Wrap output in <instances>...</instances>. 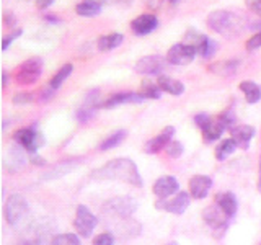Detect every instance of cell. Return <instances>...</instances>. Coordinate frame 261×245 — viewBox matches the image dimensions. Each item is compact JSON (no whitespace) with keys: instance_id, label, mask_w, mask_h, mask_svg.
Returning a JSON list of instances; mask_svg holds the SVG:
<instances>
[{"instance_id":"cell-5","label":"cell","mask_w":261,"mask_h":245,"mask_svg":"<svg viewBox=\"0 0 261 245\" xmlns=\"http://www.w3.org/2000/svg\"><path fill=\"white\" fill-rule=\"evenodd\" d=\"M15 142L28 152H36L44 145V136L35 128H21L13 134Z\"/></svg>"},{"instance_id":"cell-32","label":"cell","mask_w":261,"mask_h":245,"mask_svg":"<svg viewBox=\"0 0 261 245\" xmlns=\"http://www.w3.org/2000/svg\"><path fill=\"white\" fill-rule=\"evenodd\" d=\"M141 93L144 98H152V100H159L162 96V88L159 85H153L150 82H142V87H141Z\"/></svg>"},{"instance_id":"cell-15","label":"cell","mask_w":261,"mask_h":245,"mask_svg":"<svg viewBox=\"0 0 261 245\" xmlns=\"http://www.w3.org/2000/svg\"><path fill=\"white\" fill-rule=\"evenodd\" d=\"M212 188V178L207 175H194L190 180V193L194 200H204Z\"/></svg>"},{"instance_id":"cell-42","label":"cell","mask_w":261,"mask_h":245,"mask_svg":"<svg viewBox=\"0 0 261 245\" xmlns=\"http://www.w3.org/2000/svg\"><path fill=\"white\" fill-rule=\"evenodd\" d=\"M54 0H38V7L39 8H47L49 5H53Z\"/></svg>"},{"instance_id":"cell-36","label":"cell","mask_w":261,"mask_h":245,"mask_svg":"<svg viewBox=\"0 0 261 245\" xmlns=\"http://www.w3.org/2000/svg\"><path fill=\"white\" fill-rule=\"evenodd\" d=\"M261 47V31H258L256 35H253L248 41H247V49L253 51V49Z\"/></svg>"},{"instance_id":"cell-16","label":"cell","mask_w":261,"mask_h":245,"mask_svg":"<svg viewBox=\"0 0 261 245\" xmlns=\"http://www.w3.org/2000/svg\"><path fill=\"white\" fill-rule=\"evenodd\" d=\"M145 98L141 93H134V92H124V93H116L100 105L101 108H116L121 105H127V103H142Z\"/></svg>"},{"instance_id":"cell-39","label":"cell","mask_w":261,"mask_h":245,"mask_svg":"<svg viewBox=\"0 0 261 245\" xmlns=\"http://www.w3.org/2000/svg\"><path fill=\"white\" fill-rule=\"evenodd\" d=\"M30 160H31L33 165H39V167H44V165H46V160H44L43 157H41L39 154H36V152H33V154H31Z\"/></svg>"},{"instance_id":"cell-1","label":"cell","mask_w":261,"mask_h":245,"mask_svg":"<svg viewBox=\"0 0 261 245\" xmlns=\"http://www.w3.org/2000/svg\"><path fill=\"white\" fill-rule=\"evenodd\" d=\"M92 178L124 182L129 185H134L137 188H141L144 185L136 162L130 159H113L110 162H106L103 167L92 172Z\"/></svg>"},{"instance_id":"cell-4","label":"cell","mask_w":261,"mask_h":245,"mask_svg":"<svg viewBox=\"0 0 261 245\" xmlns=\"http://www.w3.org/2000/svg\"><path fill=\"white\" fill-rule=\"evenodd\" d=\"M28 212V201L21 194H10L5 201L4 216L8 224H18Z\"/></svg>"},{"instance_id":"cell-46","label":"cell","mask_w":261,"mask_h":245,"mask_svg":"<svg viewBox=\"0 0 261 245\" xmlns=\"http://www.w3.org/2000/svg\"><path fill=\"white\" fill-rule=\"evenodd\" d=\"M251 28H253V30H258V31H261V21H256L255 24H251Z\"/></svg>"},{"instance_id":"cell-28","label":"cell","mask_w":261,"mask_h":245,"mask_svg":"<svg viewBox=\"0 0 261 245\" xmlns=\"http://www.w3.org/2000/svg\"><path fill=\"white\" fill-rule=\"evenodd\" d=\"M126 136H127V131H126V129H119V131H116V133H113L111 136H108V137H106L105 141L100 144V151H110V149H113V147L119 145V144L126 139Z\"/></svg>"},{"instance_id":"cell-35","label":"cell","mask_w":261,"mask_h":245,"mask_svg":"<svg viewBox=\"0 0 261 245\" xmlns=\"http://www.w3.org/2000/svg\"><path fill=\"white\" fill-rule=\"evenodd\" d=\"M194 122L201 128V131H204L212 122V119H211V116H209L207 113H198L194 116Z\"/></svg>"},{"instance_id":"cell-34","label":"cell","mask_w":261,"mask_h":245,"mask_svg":"<svg viewBox=\"0 0 261 245\" xmlns=\"http://www.w3.org/2000/svg\"><path fill=\"white\" fill-rule=\"evenodd\" d=\"M93 245H114V237L110 232H103L95 237Z\"/></svg>"},{"instance_id":"cell-27","label":"cell","mask_w":261,"mask_h":245,"mask_svg":"<svg viewBox=\"0 0 261 245\" xmlns=\"http://www.w3.org/2000/svg\"><path fill=\"white\" fill-rule=\"evenodd\" d=\"M72 69H73V67H72V64H65V65H62V67H61L59 70H57L56 76L51 79V82H49V85H47V87L51 88V90H54V92H56V90H59L64 82L69 79V76L72 74Z\"/></svg>"},{"instance_id":"cell-12","label":"cell","mask_w":261,"mask_h":245,"mask_svg":"<svg viewBox=\"0 0 261 245\" xmlns=\"http://www.w3.org/2000/svg\"><path fill=\"white\" fill-rule=\"evenodd\" d=\"M202 217H204L206 224L212 229V231L222 232L224 234V231L227 229V224H228V217L224 214L222 209H220L217 204H214V206L204 209Z\"/></svg>"},{"instance_id":"cell-10","label":"cell","mask_w":261,"mask_h":245,"mask_svg":"<svg viewBox=\"0 0 261 245\" xmlns=\"http://www.w3.org/2000/svg\"><path fill=\"white\" fill-rule=\"evenodd\" d=\"M196 47L188 44V43H178L170 47V51L167 54V61L173 65H186L193 62L196 57Z\"/></svg>"},{"instance_id":"cell-17","label":"cell","mask_w":261,"mask_h":245,"mask_svg":"<svg viewBox=\"0 0 261 245\" xmlns=\"http://www.w3.org/2000/svg\"><path fill=\"white\" fill-rule=\"evenodd\" d=\"M157 27H159L157 16L150 15V13H145V15L137 16V18L133 23H130V28H133V31L136 33V35H139V36L149 35V33H152Z\"/></svg>"},{"instance_id":"cell-24","label":"cell","mask_w":261,"mask_h":245,"mask_svg":"<svg viewBox=\"0 0 261 245\" xmlns=\"http://www.w3.org/2000/svg\"><path fill=\"white\" fill-rule=\"evenodd\" d=\"M216 49H217V44L214 39H211L209 36H202L201 41L198 44H196V53L199 56H202L204 59H209L216 54Z\"/></svg>"},{"instance_id":"cell-43","label":"cell","mask_w":261,"mask_h":245,"mask_svg":"<svg viewBox=\"0 0 261 245\" xmlns=\"http://www.w3.org/2000/svg\"><path fill=\"white\" fill-rule=\"evenodd\" d=\"M44 20H46V21H49V23H54V24L61 21L59 18H57L56 15H46V16H44Z\"/></svg>"},{"instance_id":"cell-22","label":"cell","mask_w":261,"mask_h":245,"mask_svg":"<svg viewBox=\"0 0 261 245\" xmlns=\"http://www.w3.org/2000/svg\"><path fill=\"white\" fill-rule=\"evenodd\" d=\"M227 129V126L224 125L222 121L219 118L216 121H212L211 125L202 131V136H204V141L206 142H212V141H217L220 139V136L224 134V131Z\"/></svg>"},{"instance_id":"cell-14","label":"cell","mask_w":261,"mask_h":245,"mask_svg":"<svg viewBox=\"0 0 261 245\" xmlns=\"http://www.w3.org/2000/svg\"><path fill=\"white\" fill-rule=\"evenodd\" d=\"M24 163H27V155H24V149L20 145H16L13 149L8 151V154L5 155V160H4L5 170L10 172V174L20 172L24 167Z\"/></svg>"},{"instance_id":"cell-25","label":"cell","mask_w":261,"mask_h":245,"mask_svg":"<svg viewBox=\"0 0 261 245\" xmlns=\"http://www.w3.org/2000/svg\"><path fill=\"white\" fill-rule=\"evenodd\" d=\"M75 12L82 16H96L101 13V5L96 0H84L75 7Z\"/></svg>"},{"instance_id":"cell-45","label":"cell","mask_w":261,"mask_h":245,"mask_svg":"<svg viewBox=\"0 0 261 245\" xmlns=\"http://www.w3.org/2000/svg\"><path fill=\"white\" fill-rule=\"evenodd\" d=\"M258 190L261 191V157H259V177H258Z\"/></svg>"},{"instance_id":"cell-21","label":"cell","mask_w":261,"mask_h":245,"mask_svg":"<svg viewBox=\"0 0 261 245\" xmlns=\"http://www.w3.org/2000/svg\"><path fill=\"white\" fill-rule=\"evenodd\" d=\"M240 90L243 92L245 98L250 105H255L261 100V88L251 80H243L240 84Z\"/></svg>"},{"instance_id":"cell-7","label":"cell","mask_w":261,"mask_h":245,"mask_svg":"<svg viewBox=\"0 0 261 245\" xmlns=\"http://www.w3.org/2000/svg\"><path fill=\"white\" fill-rule=\"evenodd\" d=\"M190 206V194L186 191H178L176 194L170 196L167 200H159L155 203V208L171 212V214H183Z\"/></svg>"},{"instance_id":"cell-30","label":"cell","mask_w":261,"mask_h":245,"mask_svg":"<svg viewBox=\"0 0 261 245\" xmlns=\"http://www.w3.org/2000/svg\"><path fill=\"white\" fill-rule=\"evenodd\" d=\"M237 67H239V62H237V61H225V62H219L216 65H212L211 70L219 74V76L228 77V76H232V74L237 70Z\"/></svg>"},{"instance_id":"cell-29","label":"cell","mask_w":261,"mask_h":245,"mask_svg":"<svg viewBox=\"0 0 261 245\" xmlns=\"http://www.w3.org/2000/svg\"><path fill=\"white\" fill-rule=\"evenodd\" d=\"M235 149H237V144H235V141L232 137L230 139H224V141L216 147V159L217 160H225L228 155L233 154Z\"/></svg>"},{"instance_id":"cell-8","label":"cell","mask_w":261,"mask_h":245,"mask_svg":"<svg viewBox=\"0 0 261 245\" xmlns=\"http://www.w3.org/2000/svg\"><path fill=\"white\" fill-rule=\"evenodd\" d=\"M41 72H43V61L35 57V59L27 61L18 69V72H16V82L20 85H31L41 77Z\"/></svg>"},{"instance_id":"cell-18","label":"cell","mask_w":261,"mask_h":245,"mask_svg":"<svg viewBox=\"0 0 261 245\" xmlns=\"http://www.w3.org/2000/svg\"><path fill=\"white\" fill-rule=\"evenodd\" d=\"M216 204L222 209L224 214L230 219L237 214V209H239V201H237L235 194L232 191H224V193H217L216 194Z\"/></svg>"},{"instance_id":"cell-38","label":"cell","mask_w":261,"mask_h":245,"mask_svg":"<svg viewBox=\"0 0 261 245\" xmlns=\"http://www.w3.org/2000/svg\"><path fill=\"white\" fill-rule=\"evenodd\" d=\"M21 30H16V31H13L12 33V35H7L5 38H4V44H2V47H4V51H7V49H8V46H10L12 43H13V41L16 39V38H18L20 35H21Z\"/></svg>"},{"instance_id":"cell-33","label":"cell","mask_w":261,"mask_h":245,"mask_svg":"<svg viewBox=\"0 0 261 245\" xmlns=\"http://www.w3.org/2000/svg\"><path fill=\"white\" fill-rule=\"evenodd\" d=\"M185 151V147L183 144L179 142V141H171L167 147V154L170 155L171 159H178V157H181V154Z\"/></svg>"},{"instance_id":"cell-3","label":"cell","mask_w":261,"mask_h":245,"mask_svg":"<svg viewBox=\"0 0 261 245\" xmlns=\"http://www.w3.org/2000/svg\"><path fill=\"white\" fill-rule=\"evenodd\" d=\"M137 211V201L133 196H114L103 204V212L114 219L127 220Z\"/></svg>"},{"instance_id":"cell-37","label":"cell","mask_w":261,"mask_h":245,"mask_svg":"<svg viewBox=\"0 0 261 245\" xmlns=\"http://www.w3.org/2000/svg\"><path fill=\"white\" fill-rule=\"evenodd\" d=\"M33 102V95L31 93H18L13 96V103L15 105H27Z\"/></svg>"},{"instance_id":"cell-44","label":"cell","mask_w":261,"mask_h":245,"mask_svg":"<svg viewBox=\"0 0 261 245\" xmlns=\"http://www.w3.org/2000/svg\"><path fill=\"white\" fill-rule=\"evenodd\" d=\"M20 245H41L38 240H27V242H23V243H20Z\"/></svg>"},{"instance_id":"cell-13","label":"cell","mask_w":261,"mask_h":245,"mask_svg":"<svg viewBox=\"0 0 261 245\" xmlns=\"http://www.w3.org/2000/svg\"><path fill=\"white\" fill-rule=\"evenodd\" d=\"M173 134H175V128L173 126H167L159 136H155V137L150 139V141H147L145 152L153 155V154H159L162 149H167L168 144L173 141Z\"/></svg>"},{"instance_id":"cell-19","label":"cell","mask_w":261,"mask_h":245,"mask_svg":"<svg viewBox=\"0 0 261 245\" xmlns=\"http://www.w3.org/2000/svg\"><path fill=\"white\" fill-rule=\"evenodd\" d=\"M232 133V139L235 141L237 147H240V149H248L250 145V141L253 139V136H255V128L253 126H233L230 129Z\"/></svg>"},{"instance_id":"cell-6","label":"cell","mask_w":261,"mask_h":245,"mask_svg":"<svg viewBox=\"0 0 261 245\" xmlns=\"http://www.w3.org/2000/svg\"><path fill=\"white\" fill-rule=\"evenodd\" d=\"M96 224H98V219L93 212L90 211L85 204H79L75 209V219H73V227H75L79 235L87 239V237H90L95 231Z\"/></svg>"},{"instance_id":"cell-23","label":"cell","mask_w":261,"mask_h":245,"mask_svg":"<svg viewBox=\"0 0 261 245\" xmlns=\"http://www.w3.org/2000/svg\"><path fill=\"white\" fill-rule=\"evenodd\" d=\"M77 165V160H67V162H62L59 165H56L51 172H47V174L43 177L44 180H56V178H61L64 175H67L69 172H72Z\"/></svg>"},{"instance_id":"cell-26","label":"cell","mask_w":261,"mask_h":245,"mask_svg":"<svg viewBox=\"0 0 261 245\" xmlns=\"http://www.w3.org/2000/svg\"><path fill=\"white\" fill-rule=\"evenodd\" d=\"M121 43H122L121 33H111V35L101 36L98 39V49H100V51H111V49L118 47Z\"/></svg>"},{"instance_id":"cell-2","label":"cell","mask_w":261,"mask_h":245,"mask_svg":"<svg viewBox=\"0 0 261 245\" xmlns=\"http://www.w3.org/2000/svg\"><path fill=\"white\" fill-rule=\"evenodd\" d=\"M207 23L216 33H219V35H222L225 38H232L235 35H239L245 27L243 24L245 21L240 15H235L227 10L212 12L207 16Z\"/></svg>"},{"instance_id":"cell-31","label":"cell","mask_w":261,"mask_h":245,"mask_svg":"<svg viewBox=\"0 0 261 245\" xmlns=\"http://www.w3.org/2000/svg\"><path fill=\"white\" fill-rule=\"evenodd\" d=\"M51 245H82L79 234H57Z\"/></svg>"},{"instance_id":"cell-41","label":"cell","mask_w":261,"mask_h":245,"mask_svg":"<svg viewBox=\"0 0 261 245\" xmlns=\"http://www.w3.org/2000/svg\"><path fill=\"white\" fill-rule=\"evenodd\" d=\"M250 7H251V10L255 13L261 15V0H253V2L250 4Z\"/></svg>"},{"instance_id":"cell-49","label":"cell","mask_w":261,"mask_h":245,"mask_svg":"<svg viewBox=\"0 0 261 245\" xmlns=\"http://www.w3.org/2000/svg\"><path fill=\"white\" fill-rule=\"evenodd\" d=\"M259 245H261V242H259Z\"/></svg>"},{"instance_id":"cell-47","label":"cell","mask_w":261,"mask_h":245,"mask_svg":"<svg viewBox=\"0 0 261 245\" xmlns=\"http://www.w3.org/2000/svg\"><path fill=\"white\" fill-rule=\"evenodd\" d=\"M2 79H4V87H5V85H7V80H8V74H7V72H4Z\"/></svg>"},{"instance_id":"cell-20","label":"cell","mask_w":261,"mask_h":245,"mask_svg":"<svg viewBox=\"0 0 261 245\" xmlns=\"http://www.w3.org/2000/svg\"><path fill=\"white\" fill-rule=\"evenodd\" d=\"M157 85L162 88V92H167L170 95H181L185 92V85L181 84L179 80H175L171 77H165V76H160L157 79Z\"/></svg>"},{"instance_id":"cell-9","label":"cell","mask_w":261,"mask_h":245,"mask_svg":"<svg viewBox=\"0 0 261 245\" xmlns=\"http://www.w3.org/2000/svg\"><path fill=\"white\" fill-rule=\"evenodd\" d=\"M168 61L162 56H145L142 59H139L136 64V70L142 76H159L165 70Z\"/></svg>"},{"instance_id":"cell-11","label":"cell","mask_w":261,"mask_h":245,"mask_svg":"<svg viewBox=\"0 0 261 245\" xmlns=\"http://www.w3.org/2000/svg\"><path fill=\"white\" fill-rule=\"evenodd\" d=\"M152 191L159 200H167L170 196H173L179 191V183L175 177L165 175V177L157 178V182L153 183Z\"/></svg>"},{"instance_id":"cell-40","label":"cell","mask_w":261,"mask_h":245,"mask_svg":"<svg viewBox=\"0 0 261 245\" xmlns=\"http://www.w3.org/2000/svg\"><path fill=\"white\" fill-rule=\"evenodd\" d=\"M4 21H5L7 27H12V24H15L16 18H15V16H13L12 13H5V15H4Z\"/></svg>"},{"instance_id":"cell-48","label":"cell","mask_w":261,"mask_h":245,"mask_svg":"<svg viewBox=\"0 0 261 245\" xmlns=\"http://www.w3.org/2000/svg\"><path fill=\"white\" fill-rule=\"evenodd\" d=\"M170 2H171V4H178V2H179V0H170Z\"/></svg>"}]
</instances>
